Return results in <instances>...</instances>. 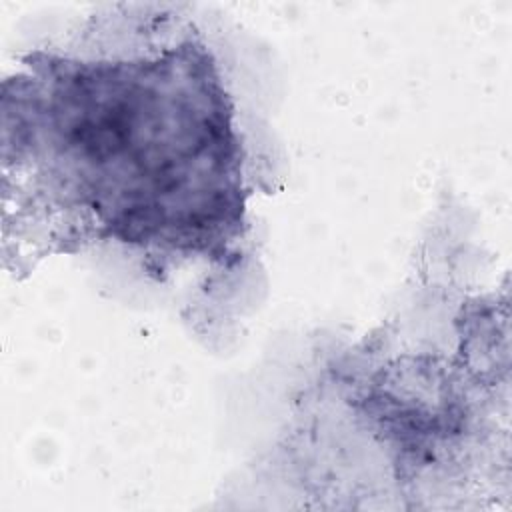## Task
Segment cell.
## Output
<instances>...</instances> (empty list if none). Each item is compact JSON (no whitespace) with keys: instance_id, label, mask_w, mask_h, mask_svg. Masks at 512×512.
Segmentation results:
<instances>
[{"instance_id":"cell-1","label":"cell","mask_w":512,"mask_h":512,"mask_svg":"<svg viewBox=\"0 0 512 512\" xmlns=\"http://www.w3.org/2000/svg\"><path fill=\"white\" fill-rule=\"evenodd\" d=\"M144 74V62L68 68L48 100L56 146L64 144L94 212L124 242L156 236L198 246L220 218H232L224 204L238 208L208 192L232 164L228 112L218 108L178 128L174 102Z\"/></svg>"}]
</instances>
